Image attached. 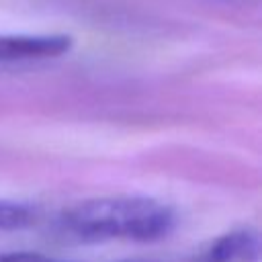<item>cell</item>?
Listing matches in <instances>:
<instances>
[{
    "mask_svg": "<svg viewBox=\"0 0 262 262\" xmlns=\"http://www.w3.org/2000/svg\"><path fill=\"white\" fill-rule=\"evenodd\" d=\"M176 223L174 211L147 196H102L78 203L63 215V227L80 239L156 242Z\"/></svg>",
    "mask_w": 262,
    "mask_h": 262,
    "instance_id": "obj_1",
    "label": "cell"
},
{
    "mask_svg": "<svg viewBox=\"0 0 262 262\" xmlns=\"http://www.w3.org/2000/svg\"><path fill=\"white\" fill-rule=\"evenodd\" d=\"M260 235L256 229H233L209 244L192 262H258Z\"/></svg>",
    "mask_w": 262,
    "mask_h": 262,
    "instance_id": "obj_3",
    "label": "cell"
},
{
    "mask_svg": "<svg viewBox=\"0 0 262 262\" xmlns=\"http://www.w3.org/2000/svg\"><path fill=\"white\" fill-rule=\"evenodd\" d=\"M0 262H59V260H53L39 252H10V254H0Z\"/></svg>",
    "mask_w": 262,
    "mask_h": 262,
    "instance_id": "obj_5",
    "label": "cell"
},
{
    "mask_svg": "<svg viewBox=\"0 0 262 262\" xmlns=\"http://www.w3.org/2000/svg\"><path fill=\"white\" fill-rule=\"evenodd\" d=\"M70 47V35H0V61L59 57Z\"/></svg>",
    "mask_w": 262,
    "mask_h": 262,
    "instance_id": "obj_2",
    "label": "cell"
},
{
    "mask_svg": "<svg viewBox=\"0 0 262 262\" xmlns=\"http://www.w3.org/2000/svg\"><path fill=\"white\" fill-rule=\"evenodd\" d=\"M35 219V209L23 203L0 201V229H18Z\"/></svg>",
    "mask_w": 262,
    "mask_h": 262,
    "instance_id": "obj_4",
    "label": "cell"
}]
</instances>
